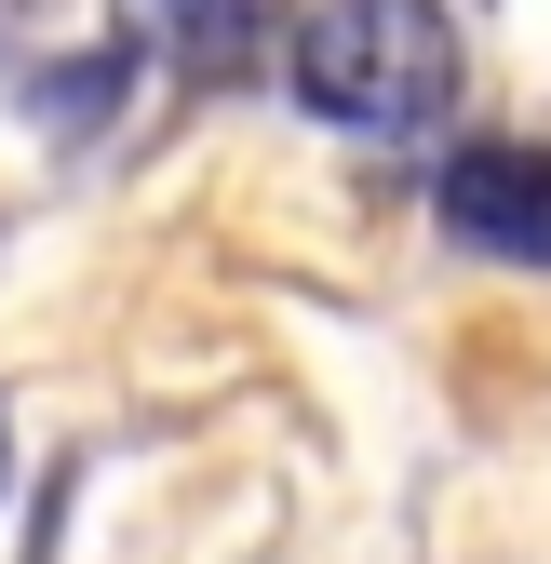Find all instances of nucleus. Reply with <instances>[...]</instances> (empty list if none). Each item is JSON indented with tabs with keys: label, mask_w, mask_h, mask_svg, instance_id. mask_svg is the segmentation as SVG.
I'll list each match as a JSON object with an SVG mask.
<instances>
[{
	"label": "nucleus",
	"mask_w": 551,
	"mask_h": 564,
	"mask_svg": "<svg viewBox=\"0 0 551 564\" xmlns=\"http://www.w3.org/2000/svg\"><path fill=\"white\" fill-rule=\"evenodd\" d=\"M283 67L336 134H431L457 108V28L431 0H310Z\"/></svg>",
	"instance_id": "obj_1"
},
{
	"label": "nucleus",
	"mask_w": 551,
	"mask_h": 564,
	"mask_svg": "<svg viewBox=\"0 0 551 564\" xmlns=\"http://www.w3.org/2000/svg\"><path fill=\"white\" fill-rule=\"evenodd\" d=\"M444 229L498 269H551V149H457L444 162Z\"/></svg>",
	"instance_id": "obj_2"
}]
</instances>
